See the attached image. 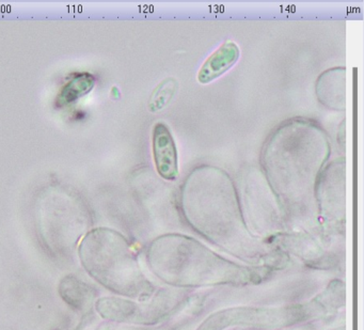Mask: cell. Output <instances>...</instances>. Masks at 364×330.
Instances as JSON below:
<instances>
[{"instance_id": "obj_3", "label": "cell", "mask_w": 364, "mask_h": 330, "mask_svg": "<svg viewBox=\"0 0 364 330\" xmlns=\"http://www.w3.org/2000/svg\"><path fill=\"white\" fill-rule=\"evenodd\" d=\"M153 157L161 178L168 181L178 178V150L169 127L164 123H157L153 129Z\"/></svg>"}, {"instance_id": "obj_1", "label": "cell", "mask_w": 364, "mask_h": 330, "mask_svg": "<svg viewBox=\"0 0 364 330\" xmlns=\"http://www.w3.org/2000/svg\"><path fill=\"white\" fill-rule=\"evenodd\" d=\"M330 150L327 135L315 123L294 120L278 127L266 142L261 159L268 184L278 199L287 204L312 201Z\"/></svg>"}, {"instance_id": "obj_8", "label": "cell", "mask_w": 364, "mask_h": 330, "mask_svg": "<svg viewBox=\"0 0 364 330\" xmlns=\"http://www.w3.org/2000/svg\"><path fill=\"white\" fill-rule=\"evenodd\" d=\"M178 89V82L173 78H166L153 91L149 102L150 112H156L164 110L173 99Z\"/></svg>"}, {"instance_id": "obj_6", "label": "cell", "mask_w": 364, "mask_h": 330, "mask_svg": "<svg viewBox=\"0 0 364 330\" xmlns=\"http://www.w3.org/2000/svg\"><path fill=\"white\" fill-rule=\"evenodd\" d=\"M59 293L70 307L77 311L88 309L95 296V291L92 287L74 276H68L63 279L59 285Z\"/></svg>"}, {"instance_id": "obj_7", "label": "cell", "mask_w": 364, "mask_h": 330, "mask_svg": "<svg viewBox=\"0 0 364 330\" xmlns=\"http://www.w3.org/2000/svg\"><path fill=\"white\" fill-rule=\"evenodd\" d=\"M95 85V76L89 73L77 74L61 89L57 97L56 105L58 107H63L77 101L80 97L90 92Z\"/></svg>"}, {"instance_id": "obj_4", "label": "cell", "mask_w": 364, "mask_h": 330, "mask_svg": "<svg viewBox=\"0 0 364 330\" xmlns=\"http://www.w3.org/2000/svg\"><path fill=\"white\" fill-rule=\"evenodd\" d=\"M345 68H334L323 72L316 84L317 99L326 107L345 110Z\"/></svg>"}, {"instance_id": "obj_5", "label": "cell", "mask_w": 364, "mask_h": 330, "mask_svg": "<svg viewBox=\"0 0 364 330\" xmlns=\"http://www.w3.org/2000/svg\"><path fill=\"white\" fill-rule=\"evenodd\" d=\"M240 55L237 44L232 41L225 42L206 59L198 73V80L205 85L223 75L237 63Z\"/></svg>"}, {"instance_id": "obj_2", "label": "cell", "mask_w": 364, "mask_h": 330, "mask_svg": "<svg viewBox=\"0 0 364 330\" xmlns=\"http://www.w3.org/2000/svg\"><path fill=\"white\" fill-rule=\"evenodd\" d=\"M78 252L85 270L97 282L123 295L136 293L139 278L122 235L106 228L92 230L80 243Z\"/></svg>"}]
</instances>
